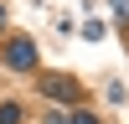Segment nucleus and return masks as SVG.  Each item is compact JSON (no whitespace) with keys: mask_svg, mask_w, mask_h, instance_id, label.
Returning <instances> with one entry per match:
<instances>
[{"mask_svg":"<svg viewBox=\"0 0 129 124\" xmlns=\"http://www.w3.org/2000/svg\"><path fill=\"white\" fill-rule=\"evenodd\" d=\"M5 62H10L16 72H31V67H36V41H26V36H16V41L5 47Z\"/></svg>","mask_w":129,"mask_h":124,"instance_id":"1","label":"nucleus"},{"mask_svg":"<svg viewBox=\"0 0 129 124\" xmlns=\"http://www.w3.org/2000/svg\"><path fill=\"white\" fill-rule=\"evenodd\" d=\"M36 88L47 93V98H57V103H78V83H67V78H36Z\"/></svg>","mask_w":129,"mask_h":124,"instance_id":"2","label":"nucleus"},{"mask_svg":"<svg viewBox=\"0 0 129 124\" xmlns=\"http://www.w3.org/2000/svg\"><path fill=\"white\" fill-rule=\"evenodd\" d=\"M0 124H21V109H16V103H0Z\"/></svg>","mask_w":129,"mask_h":124,"instance_id":"3","label":"nucleus"},{"mask_svg":"<svg viewBox=\"0 0 129 124\" xmlns=\"http://www.w3.org/2000/svg\"><path fill=\"white\" fill-rule=\"evenodd\" d=\"M67 119H72V124H93V114H67Z\"/></svg>","mask_w":129,"mask_h":124,"instance_id":"4","label":"nucleus"},{"mask_svg":"<svg viewBox=\"0 0 129 124\" xmlns=\"http://www.w3.org/2000/svg\"><path fill=\"white\" fill-rule=\"evenodd\" d=\"M47 124H72V119H67V114H47Z\"/></svg>","mask_w":129,"mask_h":124,"instance_id":"5","label":"nucleus"},{"mask_svg":"<svg viewBox=\"0 0 129 124\" xmlns=\"http://www.w3.org/2000/svg\"><path fill=\"white\" fill-rule=\"evenodd\" d=\"M0 26H5V10H0Z\"/></svg>","mask_w":129,"mask_h":124,"instance_id":"6","label":"nucleus"},{"mask_svg":"<svg viewBox=\"0 0 129 124\" xmlns=\"http://www.w3.org/2000/svg\"><path fill=\"white\" fill-rule=\"evenodd\" d=\"M114 5H129V0H114Z\"/></svg>","mask_w":129,"mask_h":124,"instance_id":"7","label":"nucleus"}]
</instances>
